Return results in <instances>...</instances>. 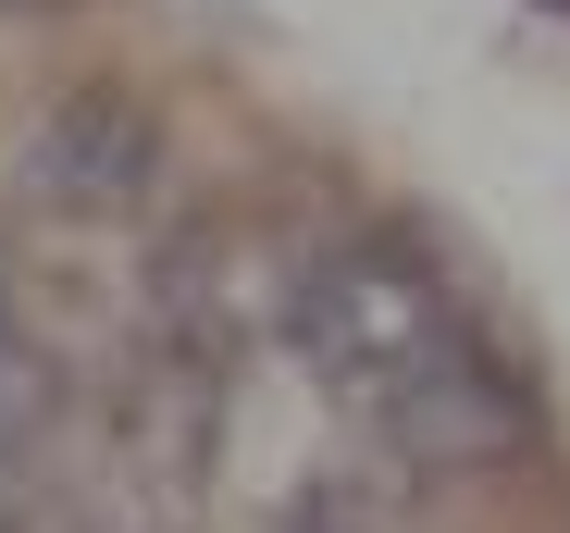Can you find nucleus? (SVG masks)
I'll use <instances>...</instances> for the list:
<instances>
[{
	"label": "nucleus",
	"instance_id": "obj_1",
	"mask_svg": "<svg viewBox=\"0 0 570 533\" xmlns=\"http://www.w3.org/2000/svg\"><path fill=\"white\" fill-rule=\"evenodd\" d=\"M285 335H298V361L323 373V397L360 409L410 460H509L533 434L521 361L459 310V286L410 236H335V248H311L298 298H285Z\"/></svg>",
	"mask_w": 570,
	"mask_h": 533
}]
</instances>
